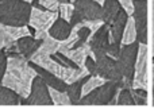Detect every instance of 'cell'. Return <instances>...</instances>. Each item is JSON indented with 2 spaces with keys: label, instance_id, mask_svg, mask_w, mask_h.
I'll return each instance as SVG.
<instances>
[{
  "label": "cell",
  "instance_id": "32",
  "mask_svg": "<svg viewBox=\"0 0 154 112\" xmlns=\"http://www.w3.org/2000/svg\"><path fill=\"white\" fill-rule=\"evenodd\" d=\"M122 8L126 11L128 16H133L134 14V0H119Z\"/></svg>",
  "mask_w": 154,
  "mask_h": 112
},
{
  "label": "cell",
  "instance_id": "10",
  "mask_svg": "<svg viewBox=\"0 0 154 112\" xmlns=\"http://www.w3.org/2000/svg\"><path fill=\"white\" fill-rule=\"evenodd\" d=\"M88 43L92 49L93 56L107 54V47L109 46V24L104 23L97 31L93 32Z\"/></svg>",
  "mask_w": 154,
  "mask_h": 112
},
{
  "label": "cell",
  "instance_id": "12",
  "mask_svg": "<svg viewBox=\"0 0 154 112\" xmlns=\"http://www.w3.org/2000/svg\"><path fill=\"white\" fill-rule=\"evenodd\" d=\"M73 4L85 19H103V5L95 0H76Z\"/></svg>",
  "mask_w": 154,
  "mask_h": 112
},
{
  "label": "cell",
  "instance_id": "5",
  "mask_svg": "<svg viewBox=\"0 0 154 112\" xmlns=\"http://www.w3.org/2000/svg\"><path fill=\"white\" fill-rule=\"evenodd\" d=\"M138 50H139V42H137V41L130 43V45H122V47H120L119 58L116 61L119 64V68L122 70L125 78H134L137 58H138Z\"/></svg>",
  "mask_w": 154,
  "mask_h": 112
},
{
  "label": "cell",
  "instance_id": "2",
  "mask_svg": "<svg viewBox=\"0 0 154 112\" xmlns=\"http://www.w3.org/2000/svg\"><path fill=\"white\" fill-rule=\"evenodd\" d=\"M32 5L24 0H0V23L5 26H27Z\"/></svg>",
  "mask_w": 154,
  "mask_h": 112
},
{
  "label": "cell",
  "instance_id": "41",
  "mask_svg": "<svg viewBox=\"0 0 154 112\" xmlns=\"http://www.w3.org/2000/svg\"><path fill=\"white\" fill-rule=\"evenodd\" d=\"M153 64H154V57H153Z\"/></svg>",
  "mask_w": 154,
  "mask_h": 112
},
{
  "label": "cell",
  "instance_id": "27",
  "mask_svg": "<svg viewBox=\"0 0 154 112\" xmlns=\"http://www.w3.org/2000/svg\"><path fill=\"white\" fill-rule=\"evenodd\" d=\"M131 93H133L134 101L135 105H147V89H142V88H131Z\"/></svg>",
  "mask_w": 154,
  "mask_h": 112
},
{
  "label": "cell",
  "instance_id": "6",
  "mask_svg": "<svg viewBox=\"0 0 154 112\" xmlns=\"http://www.w3.org/2000/svg\"><path fill=\"white\" fill-rule=\"evenodd\" d=\"M93 57L97 64V76L112 81H122L125 78L116 59L111 58L108 54H97Z\"/></svg>",
  "mask_w": 154,
  "mask_h": 112
},
{
  "label": "cell",
  "instance_id": "29",
  "mask_svg": "<svg viewBox=\"0 0 154 112\" xmlns=\"http://www.w3.org/2000/svg\"><path fill=\"white\" fill-rule=\"evenodd\" d=\"M7 62H8V56L5 54L4 49H0V84H2L4 73L7 70Z\"/></svg>",
  "mask_w": 154,
  "mask_h": 112
},
{
  "label": "cell",
  "instance_id": "16",
  "mask_svg": "<svg viewBox=\"0 0 154 112\" xmlns=\"http://www.w3.org/2000/svg\"><path fill=\"white\" fill-rule=\"evenodd\" d=\"M91 51H92V49H91L89 43H85V45L80 46V47H73V49H69V50L61 51V53L65 54L66 57H69L77 66L85 68V59L91 54Z\"/></svg>",
  "mask_w": 154,
  "mask_h": 112
},
{
  "label": "cell",
  "instance_id": "17",
  "mask_svg": "<svg viewBox=\"0 0 154 112\" xmlns=\"http://www.w3.org/2000/svg\"><path fill=\"white\" fill-rule=\"evenodd\" d=\"M122 10L119 0H106L103 4V20L107 24H111Z\"/></svg>",
  "mask_w": 154,
  "mask_h": 112
},
{
  "label": "cell",
  "instance_id": "39",
  "mask_svg": "<svg viewBox=\"0 0 154 112\" xmlns=\"http://www.w3.org/2000/svg\"><path fill=\"white\" fill-rule=\"evenodd\" d=\"M24 2H27V3H31V2H32V0H24Z\"/></svg>",
  "mask_w": 154,
  "mask_h": 112
},
{
  "label": "cell",
  "instance_id": "3",
  "mask_svg": "<svg viewBox=\"0 0 154 112\" xmlns=\"http://www.w3.org/2000/svg\"><path fill=\"white\" fill-rule=\"evenodd\" d=\"M120 88H123V80L122 81H112L107 80L103 85L93 89L87 96H82L79 101L80 105H108L112 97L116 95V92Z\"/></svg>",
  "mask_w": 154,
  "mask_h": 112
},
{
  "label": "cell",
  "instance_id": "25",
  "mask_svg": "<svg viewBox=\"0 0 154 112\" xmlns=\"http://www.w3.org/2000/svg\"><path fill=\"white\" fill-rule=\"evenodd\" d=\"M118 105H135L131 89L120 88L118 91Z\"/></svg>",
  "mask_w": 154,
  "mask_h": 112
},
{
  "label": "cell",
  "instance_id": "11",
  "mask_svg": "<svg viewBox=\"0 0 154 112\" xmlns=\"http://www.w3.org/2000/svg\"><path fill=\"white\" fill-rule=\"evenodd\" d=\"M30 61L37 64V65H39V66H42V68H45L46 70L54 73V74L58 76V77H62V73H64L65 66L60 65L50 54L45 53V51H41L39 49H38V50L34 53V56L30 58Z\"/></svg>",
  "mask_w": 154,
  "mask_h": 112
},
{
  "label": "cell",
  "instance_id": "9",
  "mask_svg": "<svg viewBox=\"0 0 154 112\" xmlns=\"http://www.w3.org/2000/svg\"><path fill=\"white\" fill-rule=\"evenodd\" d=\"M58 12L49 10H41V8L32 7L31 15H30L29 24L32 26L35 30H41V31H49L53 23L58 19Z\"/></svg>",
  "mask_w": 154,
  "mask_h": 112
},
{
  "label": "cell",
  "instance_id": "21",
  "mask_svg": "<svg viewBox=\"0 0 154 112\" xmlns=\"http://www.w3.org/2000/svg\"><path fill=\"white\" fill-rule=\"evenodd\" d=\"M49 89H50V96H51L54 105H70L72 104L70 97L66 91H58V89L50 88V86H49Z\"/></svg>",
  "mask_w": 154,
  "mask_h": 112
},
{
  "label": "cell",
  "instance_id": "37",
  "mask_svg": "<svg viewBox=\"0 0 154 112\" xmlns=\"http://www.w3.org/2000/svg\"><path fill=\"white\" fill-rule=\"evenodd\" d=\"M153 105H154V84H153Z\"/></svg>",
  "mask_w": 154,
  "mask_h": 112
},
{
  "label": "cell",
  "instance_id": "24",
  "mask_svg": "<svg viewBox=\"0 0 154 112\" xmlns=\"http://www.w3.org/2000/svg\"><path fill=\"white\" fill-rule=\"evenodd\" d=\"M5 29H7L8 34L11 35V38H12L14 41H18L23 37L31 35V32H30V30H29V24H27V26H5Z\"/></svg>",
  "mask_w": 154,
  "mask_h": 112
},
{
  "label": "cell",
  "instance_id": "14",
  "mask_svg": "<svg viewBox=\"0 0 154 112\" xmlns=\"http://www.w3.org/2000/svg\"><path fill=\"white\" fill-rule=\"evenodd\" d=\"M41 45H42V41L34 38L32 35H27V37H23L16 41V46L19 49V53L26 59H29V61L34 56L35 51L41 47Z\"/></svg>",
  "mask_w": 154,
  "mask_h": 112
},
{
  "label": "cell",
  "instance_id": "18",
  "mask_svg": "<svg viewBox=\"0 0 154 112\" xmlns=\"http://www.w3.org/2000/svg\"><path fill=\"white\" fill-rule=\"evenodd\" d=\"M22 99L15 91L0 84V105H20Z\"/></svg>",
  "mask_w": 154,
  "mask_h": 112
},
{
  "label": "cell",
  "instance_id": "35",
  "mask_svg": "<svg viewBox=\"0 0 154 112\" xmlns=\"http://www.w3.org/2000/svg\"><path fill=\"white\" fill-rule=\"evenodd\" d=\"M95 2H97L99 4H101V5H103V4H104V2H106V0H95Z\"/></svg>",
  "mask_w": 154,
  "mask_h": 112
},
{
  "label": "cell",
  "instance_id": "19",
  "mask_svg": "<svg viewBox=\"0 0 154 112\" xmlns=\"http://www.w3.org/2000/svg\"><path fill=\"white\" fill-rule=\"evenodd\" d=\"M89 77V76H88ZM88 77H84V78H80V80L75 81V83L69 84L66 88V92L70 97V101H72L73 105H77L79 101L81 100L82 97V86H84L85 81L88 80Z\"/></svg>",
  "mask_w": 154,
  "mask_h": 112
},
{
  "label": "cell",
  "instance_id": "4",
  "mask_svg": "<svg viewBox=\"0 0 154 112\" xmlns=\"http://www.w3.org/2000/svg\"><path fill=\"white\" fill-rule=\"evenodd\" d=\"M22 105H53V100L50 96L49 85L42 80L41 76H37L32 81L31 92L27 97L22 99Z\"/></svg>",
  "mask_w": 154,
  "mask_h": 112
},
{
  "label": "cell",
  "instance_id": "33",
  "mask_svg": "<svg viewBox=\"0 0 154 112\" xmlns=\"http://www.w3.org/2000/svg\"><path fill=\"white\" fill-rule=\"evenodd\" d=\"M84 20H85V18L81 15V12L75 10V12H73V15H72V19H70V24H72V26H76V24L81 23V22H84Z\"/></svg>",
  "mask_w": 154,
  "mask_h": 112
},
{
  "label": "cell",
  "instance_id": "36",
  "mask_svg": "<svg viewBox=\"0 0 154 112\" xmlns=\"http://www.w3.org/2000/svg\"><path fill=\"white\" fill-rule=\"evenodd\" d=\"M60 3H70V0H58Z\"/></svg>",
  "mask_w": 154,
  "mask_h": 112
},
{
  "label": "cell",
  "instance_id": "26",
  "mask_svg": "<svg viewBox=\"0 0 154 112\" xmlns=\"http://www.w3.org/2000/svg\"><path fill=\"white\" fill-rule=\"evenodd\" d=\"M75 10H76V7H75V4H73V3H60L58 15H60V18L65 19V20H68V22H70Z\"/></svg>",
  "mask_w": 154,
  "mask_h": 112
},
{
  "label": "cell",
  "instance_id": "1",
  "mask_svg": "<svg viewBox=\"0 0 154 112\" xmlns=\"http://www.w3.org/2000/svg\"><path fill=\"white\" fill-rule=\"evenodd\" d=\"M37 76V72L31 66L30 61L24 58L22 54L11 56L8 57L7 70L4 73L2 84L15 91L24 99L31 92L32 81Z\"/></svg>",
  "mask_w": 154,
  "mask_h": 112
},
{
  "label": "cell",
  "instance_id": "13",
  "mask_svg": "<svg viewBox=\"0 0 154 112\" xmlns=\"http://www.w3.org/2000/svg\"><path fill=\"white\" fill-rule=\"evenodd\" d=\"M127 20H128V15L122 8L120 12L118 14V16L115 18V20L109 24V43H120Z\"/></svg>",
  "mask_w": 154,
  "mask_h": 112
},
{
  "label": "cell",
  "instance_id": "31",
  "mask_svg": "<svg viewBox=\"0 0 154 112\" xmlns=\"http://www.w3.org/2000/svg\"><path fill=\"white\" fill-rule=\"evenodd\" d=\"M120 47H122V43H109L106 53L108 54L111 58L118 59L119 58V54H120Z\"/></svg>",
  "mask_w": 154,
  "mask_h": 112
},
{
  "label": "cell",
  "instance_id": "38",
  "mask_svg": "<svg viewBox=\"0 0 154 112\" xmlns=\"http://www.w3.org/2000/svg\"><path fill=\"white\" fill-rule=\"evenodd\" d=\"M152 73H153V78H154V64H153V68H152Z\"/></svg>",
  "mask_w": 154,
  "mask_h": 112
},
{
  "label": "cell",
  "instance_id": "22",
  "mask_svg": "<svg viewBox=\"0 0 154 112\" xmlns=\"http://www.w3.org/2000/svg\"><path fill=\"white\" fill-rule=\"evenodd\" d=\"M106 78L104 77H100V76H95V74H91L89 77H88V80L85 81L84 86H82V96H87L88 93H91V92L93 91V89H96L97 86L103 85L104 83H106Z\"/></svg>",
  "mask_w": 154,
  "mask_h": 112
},
{
  "label": "cell",
  "instance_id": "34",
  "mask_svg": "<svg viewBox=\"0 0 154 112\" xmlns=\"http://www.w3.org/2000/svg\"><path fill=\"white\" fill-rule=\"evenodd\" d=\"M152 12H153V16H152V19H153V27H154V0H152Z\"/></svg>",
  "mask_w": 154,
  "mask_h": 112
},
{
  "label": "cell",
  "instance_id": "40",
  "mask_svg": "<svg viewBox=\"0 0 154 112\" xmlns=\"http://www.w3.org/2000/svg\"><path fill=\"white\" fill-rule=\"evenodd\" d=\"M76 2V0H70V3H75Z\"/></svg>",
  "mask_w": 154,
  "mask_h": 112
},
{
  "label": "cell",
  "instance_id": "8",
  "mask_svg": "<svg viewBox=\"0 0 154 112\" xmlns=\"http://www.w3.org/2000/svg\"><path fill=\"white\" fill-rule=\"evenodd\" d=\"M139 43H147V0H134V14Z\"/></svg>",
  "mask_w": 154,
  "mask_h": 112
},
{
  "label": "cell",
  "instance_id": "30",
  "mask_svg": "<svg viewBox=\"0 0 154 112\" xmlns=\"http://www.w3.org/2000/svg\"><path fill=\"white\" fill-rule=\"evenodd\" d=\"M39 4L42 5L43 10H49V11L58 12V7H60L58 0H39Z\"/></svg>",
  "mask_w": 154,
  "mask_h": 112
},
{
  "label": "cell",
  "instance_id": "20",
  "mask_svg": "<svg viewBox=\"0 0 154 112\" xmlns=\"http://www.w3.org/2000/svg\"><path fill=\"white\" fill-rule=\"evenodd\" d=\"M138 39V34H137V27H135V20H134L133 16H128L127 24H126V29L123 31V37L120 43L122 45H130V43L135 42Z\"/></svg>",
  "mask_w": 154,
  "mask_h": 112
},
{
  "label": "cell",
  "instance_id": "7",
  "mask_svg": "<svg viewBox=\"0 0 154 112\" xmlns=\"http://www.w3.org/2000/svg\"><path fill=\"white\" fill-rule=\"evenodd\" d=\"M147 56H149L147 43H139L138 58H137L135 73H134V80H133V88L147 89V86H149V77H147Z\"/></svg>",
  "mask_w": 154,
  "mask_h": 112
},
{
  "label": "cell",
  "instance_id": "28",
  "mask_svg": "<svg viewBox=\"0 0 154 112\" xmlns=\"http://www.w3.org/2000/svg\"><path fill=\"white\" fill-rule=\"evenodd\" d=\"M14 42H15V41L11 38L10 34H8V31H7V29H5V26L0 23V49L8 47V46L12 45Z\"/></svg>",
  "mask_w": 154,
  "mask_h": 112
},
{
  "label": "cell",
  "instance_id": "15",
  "mask_svg": "<svg viewBox=\"0 0 154 112\" xmlns=\"http://www.w3.org/2000/svg\"><path fill=\"white\" fill-rule=\"evenodd\" d=\"M72 30H73V26L70 24V22L65 20V19L58 16V19H57L53 23V26L49 29V35L56 38L60 42H62V41H65L70 35Z\"/></svg>",
  "mask_w": 154,
  "mask_h": 112
},
{
  "label": "cell",
  "instance_id": "23",
  "mask_svg": "<svg viewBox=\"0 0 154 112\" xmlns=\"http://www.w3.org/2000/svg\"><path fill=\"white\" fill-rule=\"evenodd\" d=\"M60 46H61V42H60V41H57L56 38L50 37V35H48V37L42 41V45H41L39 50L53 56L54 53H57V51L60 50Z\"/></svg>",
  "mask_w": 154,
  "mask_h": 112
}]
</instances>
